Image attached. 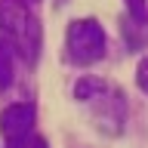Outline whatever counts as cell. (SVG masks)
<instances>
[{"label":"cell","mask_w":148,"mask_h":148,"mask_svg":"<svg viewBox=\"0 0 148 148\" xmlns=\"http://www.w3.org/2000/svg\"><path fill=\"white\" fill-rule=\"evenodd\" d=\"M74 99L86 108V114L92 117V123L102 133L117 136L123 130V123H127V99L114 83L102 80V77H83L74 86Z\"/></svg>","instance_id":"cell-1"},{"label":"cell","mask_w":148,"mask_h":148,"mask_svg":"<svg viewBox=\"0 0 148 148\" xmlns=\"http://www.w3.org/2000/svg\"><path fill=\"white\" fill-rule=\"evenodd\" d=\"M0 31L16 56H22L25 62H37L43 34L34 9L25 0H0Z\"/></svg>","instance_id":"cell-2"},{"label":"cell","mask_w":148,"mask_h":148,"mask_svg":"<svg viewBox=\"0 0 148 148\" xmlns=\"http://www.w3.org/2000/svg\"><path fill=\"white\" fill-rule=\"evenodd\" d=\"M68 59L77 65H92L105 56V31L96 18H74L65 34Z\"/></svg>","instance_id":"cell-3"},{"label":"cell","mask_w":148,"mask_h":148,"mask_svg":"<svg viewBox=\"0 0 148 148\" xmlns=\"http://www.w3.org/2000/svg\"><path fill=\"white\" fill-rule=\"evenodd\" d=\"M31 127H34V108L25 105V102L6 105L0 111V133H3L9 148H22V142L28 139Z\"/></svg>","instance_id":"cell-4"},{"label":"cell","mask_w":148,"mask_h":148,"mask_svg":"<svg viewBox=\"0 0 148 148\" xmlns=\"http://www.w3.org/2000/svg\"><path fill=\"white\" fill-rule=\"evenodd\" d=\"M12 83V49L6 43L0 46V90H6Z\"/></svg>","instance_id":"cell-5"},{"label":"cell","mask_w":148,"mask_h":148,"mask_svg":"<svg viewBox=\"0 0 148 148\" xmlns=\"http://www.w3.org/2000/svg\"><path fill=\"white\" fill-rule=\"evenodd\" d=\"M136 22H148V0H123Z\"/></svg>","instance_id":"cell-6"},{"label":"cell","mask_w":148,"mask_h":148,"mask_svg":"<svg viewBox=\"0 0 148 148\" xmlns=\"http://www.w3.org/2000/svg\"><path fill=\"white\" fill-rule=\"evenodd\" d=\"M136 80H139V90L148 96V59H142V62H139V68H136Z\"/></svg>","instance_id":"cell-7"}]
</instances>
